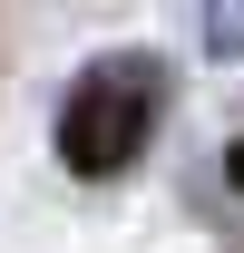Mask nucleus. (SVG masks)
Segmentation results:
<instances>
[{
  "mask_svg": "<svg viewBox=\"0 0 244 253\" xmlns=\"http://www.w3.org/2000/svg\"><path fill=\"white\" fill-rule=\"evenodd\" d=\"M156 107H166V78H156L147 59H98L78 88H68V107H59V156H68V175H127V166L147 156V126H156Z\"/></svg>",
  "mask_w": 244,
  "mask_h": 253,
  "instance_id": "obj_1",
  "label": "nucleus"
},
{
  "mask_svg": "<svg viewBox=\"0 0 244 253\" xmlns=\"http://www.w3.org/2000/svg\"><path fill=\"white\" fill-rule=\"evenodd\" d=\"M195 39L205 59H244V0H195Z\"/></svg>",
  "mask_w": 244,
  "mask_h": 253,
  "instance_id": "obj_2",
  "label": "nucleus"
},
{
  "mask_svg": "<svg viewBox=\"0 0 244 253\" xmlns=\"http://www.w3.org/2000/svg\"><path fill=\"white\" fill-rule=\"evenodd\" d=\"M225 175H235V185H244V146H235V156H225Z\"/></svg>",
  "mask_w": 244,
  "mask_h": 253,
  "instance_id": "obj_3",
  "label": "nucleus"
}]
</instances>
